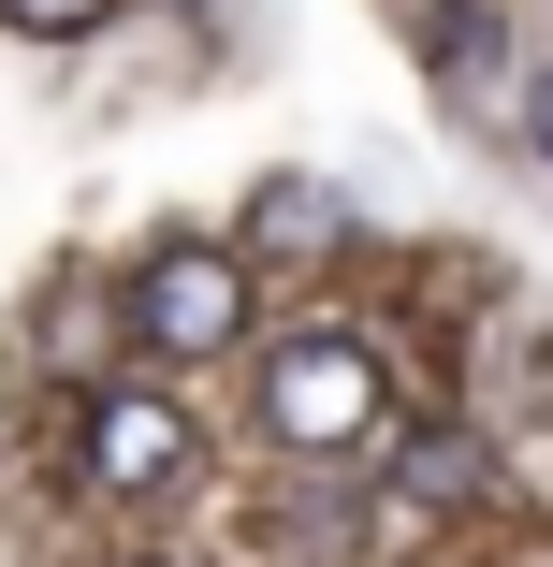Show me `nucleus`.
Here are the masks:
<instances>
[{
	"label": "nucleus",
	"instance_id": "obj_1",
	"mask_svg": "<svg viewBox=\"0 0 553 567\" xmlns=\"http://www.w3.org/2000/svg\"><path fill=\"white\" fill-rule=\"evenodd\" d=\"M248 422L291 451V466H350V451H379V436H393V364L365 350L350 320H306V334H277V350H263Z\"/></svg>",
	"mask_w": 553,
	"mask_h": 567
},
{
	"label": "nucleus",
	"instance_id": "obj_2",
	"mask_svg": "<svg viewBox=\"0 0 553 567\" xmlns=\"http://www.w3.org/2000/svg\"><path fill=\"white\" fill-rule=\"evenodd\" d=\"M248 306H263V277H248L234 248H204V234L146 248L132 291H117V320H132L146 364H218V350H248Z\"/></svg>",
	"mask_w": 553,
	"mask_h": 567
},
{
	"label": "nucleus",
	"instance_id": "obj_3",
	"mask_svg": "<svg viewBox=\"0 0 553 567\" xmlns=\"http://www.w3.org/2000/svg\"><path fill=\"white\" fill-rule=\"evenodd\" d=\"M190 408L175 393H146V379H88V408H73V466H88V495L102 509H146V495H175L190 481Z\"/></svg>",
	"mask_w": 553,
	"mask_h": 567
},
{
	"label": "nucleus",
	"instance_id": "obj_4",
	"mask_svg": "<svg viewBox=\"0 0 553 567\" xmlns=\"http://www.w3.org/2000/svg\"><path fill=\"white\" fill-rule=\"evenodd\" d=\"M336 234H350V204L320 189V175H263V189H248V234H234V262L263 277V262H306V248H336Z\"/></svg>",
	"mask_w": 553,
	"mask_h": 567
},
{
	"label": "nucleus",
	"instance_id": "obj_5",
	"mask_svg": "<svg viewBox=\"0 0 553 567\" xmlns=\"http://www.w3.org/2000/svg\"><path fill=\"white\" fill-rule=\"evenodd\" d=\"M495 16H481V0H437V16H422V73L437 87H452V102H495Z\"/></svg>",
	"mask_w": 553,
	"mask_h": 567
},
{
	"label": "nucleus",
	"instance_id": "obj_6",
	"mask_svg": "<svg viewBox=\"0 0 553 567\" xmlns=\"http://www.w3.org/2000/svg\"><path fill=\"white\" fill-rule=\"evenodd\" d=\"M393 495H408V509H481L495 466H481V436H408V451H393Z\"/></svg>",
	"mask_w": 553,
	"mask_h": 567
},
{
	"label": "nucleus",
	"instance_id": "obj_7",
	"mask_svg": "<svg viewBox=\"0 0 553 567\" xmlns=\"http://www.w3.org/2000/svg\"><path fill=\"white\" fill-rule=\"evenodd\" d=\"M102 16H117V0H0V30H16V44H88Z\"/></svg>",
	"mask_w": 553,
	"mask_h": 567
},
{
	"label": "nucleus",
	"instance_id": "obj_8",
	"mask_svg": "<svg viewBox=\"0 0 553 567\" xmlns=\"http://www.w3.org/2000/svg\"><path fill=\"white\" fill-rule=\"evenodd\" d=\"M524 146H539V161H553V59H539V73H524Z\"/></svg>",
	"mask_w": 553,
	"mask_h": 567
}]
</instances>
